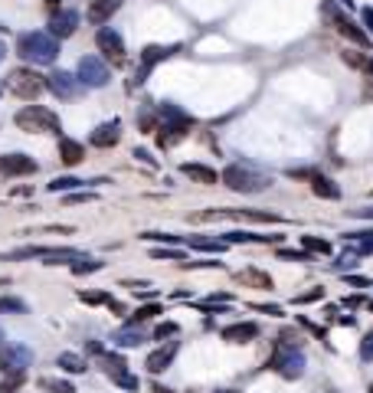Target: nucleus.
<instances>
[{"label": "nucleus", "instance_id": "obj_1", "mask_svg": "<svg viewBox=\"0 0 373 393\" xmlns=\"http://www.w3.org/2000/svg\"><path fill=\"white\" fill-rule=\"evenodd\" d=\"M16 53L27 62H33V66H49V62L60 56V40H56L53 33H43V30L23 33V36L16 40Z\"/></svg>", "mask_w": 373, "mask_h": 393}, {"label": "nucleus", "instance_id": "obj_2", "mask_svg": "<svg viewBox=\"0 0 373 393\" xmlns=\"http://www.w3.org/2000/svg\"><path fill=\"white\" fill-rule=\"evenodd\" d=\"M220 181H223L229 190H236V194H262V190L272 187L269 174H262V170H255V167H249V164H229Z\"/></svg>", "mask_w": 373, "mask_h": 393}, {"label": "nucleus", "instance_id": "obj_3", "mask_svg": "<svg viewBox=\"0 0 373 393\" xmlns=\"http://www.w3.org/2000/svg\"><path fill=\"white\" fill-rule=\"evenodd\" d=\"M16 128L20 131H30V135H60L62 125H60V115L49 112L43 105H27L16 112Z\"/></svg>", "mask_w": 373, "mask_h": 393}, {"label": "nucleus", "instance_id": "obj_4", "mask_svg": "<svg viewBox=\"0 0 373 393\" xmlns=\"http://www.w3.org/2000/svg\"><path fill=\"white\" fill-rule=\"evenodd\" d=\"M321 16H324V20H328V23H331V27H334L337 33H344V36H347L350 43H357V46H370V36H367V33L360 30L357 23H354L350 16L344 14V10L337 7V3H334V0H321Z\"/></svg>", "mask_w": 373, "mask_h": 393}, {"label": "nucleus", "instance_id": "obj_5", "mask_svg": "<svg viewBox=\"0 0 373 393\" xmlns=\"http://www.w3.org/2000/svg\"><path fill=\"white\" fill-rule=\"evenodd\" d=\"M7 89L14 92L16 99H27V102H33L40 92L46 89V79L40 76V73H33V69H14L10 76H7V82H3Z\"/></svg>", "mask_w": 373, "mask_h": 393}, {"label": "nucleus", "instance_id": "obj_6", "mask_svg": "<svg viewBox=\"0 0 373 393\" xmlns=\"http://www.w3.org/2000/svg\"><path fill=\"white\" fill-rule=\"evenodd\" d=\"M272 370H279L285 380H298L305 374V354L295 351L292 344H282V348L275 351V357L269 361Z\"/></svg>", "mask_w": 373, "mask_h": 393}, {"label": "nucleus", "instance_id": "obj_7", "mask_svg": "<svg viewBox=\"0 0 373 393\" xmlns=\"http://www.w3.org/2000/svg\"><path fill=\"white\" fill-rule=\"evenodd\" d=\"M33 364V351L27 344H7L0 341V370L3 374H23Z\"/></svg>", "mask_w": 373, "mask_h": 393}, {"label": "nucleus", "instance_id": "obj_8", "mask_svg": "<svg viewBox=\"0 0 373 393\" xmlns=\"http://www.w3.org/2000/svg\"><path fill=\"white\" fill-rule=\"evenodd\" d=\"M75 79H79L86 89H102L105 82H108V66H105L99 56H82Z\"/></svg>", "mask_w": 373, "mask_h": 393}, {"label": "nucleus", "instance_id": "obj_9", "mask_svg": "<svg viewBox=\"0 0 373 393\" xmlns=\"http://www.w3.org/2000/svg\"><path fill=\"white\" fill-rule=\"evenodd\" d=\"M46 89L53 92V95H60V99H75V95L82 92V82H79L73 73L56 69V73H49V76H46Z\"/></svg>", "mask_w": 373, "mask_h": 393}, {"label": "nucleus", "instance_id": "obj_10", "mask_svg": "<svg viewBox=\"0 0 373 393\" xmlns=\"http://www.w3.org/2000/svg\"><path fill=\"white\" fill-rule=\"evenodd\" d=\"M0 174H3V177H27V174H36V161L27 157V154H3V157H0Z\"/></svg>", "mask_w": 373, "mask_h": 393}, {"label": "nucleus", "instance_id": "obj_11", "mask_svg": "<svg viewBox=\"0 0 373 393\" xmlns=\"http://www.w3.org/2000/svg\"><path fill=\"white\" fill-rule=\"evenodd\" d=\"M180 46H144V53H141V69L135 73L138 82H144V76H148L151 69L157 66L161 60H167V56H174Z\"/></svg>", "mask_w": 373, "mask_h": 393}, {"label": "nucleus", "instance_id": "obj_12", "mask_svg": "<svg viewBox=\"0 0 373 393\" xmlns=\"http://www.w3.org/2000/svg\"><path fill=\"white\" fill-rule=\"evenodd\" d=\"M79 30V14L75 10H56V14L49 16V33L56 36V40H66V36H73Z\"/></svg>", "mask_w": 373, "mask_h": 393}, {"label": "nucleus", "instance_id": "obj_13", "mask_svg": "<svg viewBox=\"0 0 373 393\" xmlns=\"http://www.w3.org/2000/svg\"><path fill=\"white\" fill-rule=\"evenodd\" d=\"M95 46L102 49L105 56H112V60H125V40H121V33H115L112 27H102V30H99Z\"/></svg>", "mask_w": 373, "mask_h": 393}, {"label": "nucleus", "instance_id": "obj_14", "mask_svg": "<svg viewBox=\"0 0 373 393\" xmlns=\"http://www.w3.org/2000/svg\"><path fill=\"white\" fill-rule=\"evenodd\" d=\"M118 138H121V121L112 118V121H105V125H99L89 141L95 148H112V144H118Z\"/></svg>", "mask_w": 373, "mask_h": 393}, {"label": "nucleus", "instance_id": "obj_15", "mask_svg": "<svg viewBox=\"0 0 373 393\" xmlns=\"http://www.w3.org/2000/svg\"><path fill=\"white\" fill-rule=\"evenodd\" d=\"M161 118L167 121V128H174V131H183V135L194 128V118H190L187 112H180L177 105H170V102H164V105H161Z\"/></svg>", "mask_w": 373, "mask_h": 393}, {"label": "nucleus", "instance_id": "obj_16", "mask_svg": "<svg viewBox=\"0 0 373 393\" xmlns=\"http://www.w3.org/2000/svg\"><path fill=\"white\" fill-rule=\"evenodd\" d=\"M174 354H177V341H167L164 348H157L154 354H148V361H144V367H148L151 374H161V370H167V367H170V361H174Z\"/></svg>", "mask_w": 373, "mask_h": 393}, {"label": "nucleus", "instance_id": "obj_17", "mask_svg": "<svg viewBox=\"0 0 373 393\" xmlns=\"http://www.w3.org/2000/svg\"><path fill=\"white\" fill-rule=\"evenodd\" d=\"M253 338H259V328H255L253 321H242V325L223 328V341H229V344H249Z\"/></svg>", "mask_w": 373, "mask_h": 393}, {"label": "nucleus", "instance_id": "obj_18", "mask_svg": "<svg viewBox=\"0 0 373 393\" xmlns=\"http://www.w3.org/2000/svg\"><path fill=\"white\" fill-rule=\"evenodd\" d=\"M118 7H121V0H92L89 14H86V16H89L92 23H99V27H102V23L112 20V14H115Z\"/></svg>", "mask_w": 373, "mask_h": 393}, {"label": "nucleus", "instance_id": "obj_19", "mask_svg": "<svg viewBox=\"0 0 373 393\" xmlns=\"http://www.w3.org/2000/svg\"><path fill=\"white\" fill-rule=\"evenodd\" d=\"M148 341V334L141 331L138 325H128V328H121V331L112 334V344H118V348H138V344H144Z\"/></svg>", "mask_w": 373, "mask_h": 393}, {"label": "nucleus", "instance_id": "obj_20", "mask_svg": "<svg viewBox=\"0 0 373 393\" xmlns=\"http://www.w3.org/2000/svg\"><path fill=\"white\" fill-rule=\"evenodd\" d=\"M226 246H236V242H262V246H275V242H282V236H259V233H246V229H233V233H226L223 236Z\"/></svg>", "mask_w": 373, "mask_h": 393}, {"label": "nucleus", "instance_id": "obj_21", "mask_svg": "<svg viewBox=\"0 0 373 393\" xmlns=\"http://www.w3.org/2000/svg\"><path fill=\"white\" fill-rule=\"evenodd\" d=\"M180 170H183V174H187L194 183H207V187H213V183L220 181V174H216L213 167H207V164H183Z\"/></svg>", "mask_w": 373, "mask_h": 393}, {"label": "nucleus", "instance_id": "obj_22", "mask_svg": "<svg viewBox=\"0 0 373 393\" xmlns=\"http://www.w3.org/2000/svg\"><path fill=\"white\" fill-rule=\"evenodd\" d=\"M86 157V148L73 141V138H60V161L62 164H79Z\"/></svg>", "mask_w": 373, "mask_h": 393}, {"label": "nucleus", "instance_id": "obj_23", "mask_svg": "<svg viewBox=\"0 0 373 393\" xmlns=\"http://www.w3.org/2000/svg\"><path fill=\"white\" fill-rule=\"evenodd\" d=\"M236 279L242 282V286L272 288V275H269V272H259V269H242V272H236Z\"/></svg>", "mask_w": 373, "mask_h": 393}, {"label": "nucleus", "instance_id": "obj_24", "mask_svg": "<svg viewBox=\"0 0 373 393\" xmlns=\"http://www.w3.org/2000/svg\"><path fill=\"white\" fill-rule=\"evenodd\" d=\"M56 364H60L62 370H69V374H86V367H89V361L73 354V351H62L60 357H56Z\"/></svg>", "mask_w": 373, "mask_h": 393}, {"label": "nucleus", "instance_id": "obj_25", "mask_svg": "<svg viewBox=\"0 0 373 393\" xmlns=\"http://www.w3.org/2000/svg\"><path fill=\"white\" fill-rule=\"evenodd\" d=\"M311 190H314V196H324V200H337L341 196V187L331 181V177H311Z\"/></svg>", "mask_w": 373, "mask_h": 393}, {"label": "nucleus", "instance_id": "obj_26", "mask_svg": "<svg viewBox=\"0 0 373 393\" xmlns=\"http://www.w3.org/2000/svg\"><path fill=\"white\" fill-rule=\"evenodd\" d=\"M99 361H102V367H105V374H108V377L115 380V377H121V374H125V367H128V364H125V357H121V354H99Z\"/></svg>", "mask_w": 373, "mask_h": 393}, {"label": "nucleus", "instance_id": "obj_27", "mask_svg": "<svg viewBox=\"0 0 373 393\" xmlns=\"http://www.w3.org/2000/svg\"><path fill=\"white\" fill-rule=\"evenodd\" d=\"M226 216H242V220H255V223H282V216L266 210H226Z\"/></svg>", "mask_w": 373, "mask_h": 393}, {"label": "nucleus", "instance_id": "obj_28", "mask_svg": "<svg viewBox=\"0 0 373 393\" xmlns=\"http://www.w3.org/2000/svg\"><path fill=\"white\" fill-rule=\"evenodd\" d=\"M86 181H79V177H53V181L46 183V190L49 194H66V190H75V187H82Z\"/></svg>", "mask_w": 373, "mask_h": 393}, {"label": "nucleus", "instance_id": "obj_29", "mask_svg": "<svg viewBox=\"0 0 373 393\" xmlns=\"http://www.w3.org/2000/svg\"><path fill=\"white\" fill-rule=\"evenodd\" d=\"M190 246H194V249H203V253H223L226 249V242L213 240V236H190Z\"/></svg>", "mask_w": 373, "mask_h": 393}, {"label": "nucleus", "instance_id": "obj_30", "mask_svg": "<svg viewBox=\"0 0 373 393\" xmlns=\"http://www.w3.org/2000/svg\"><path fill=\"white\" fill-rule=\"evenodd\" d=\"M40 390H46V393H75V387H73V383H66V380L43 377V380H40Z\"/></svg>", "mask_w": 373, "mask_h": 393}, {"label": "nucleus", "instance_id": "obj_31", "mask_svg": "<svg viewBox=\"0 0 373 393\" xmlns=\"http://www.w3.org/2000/svg\"><path fill=\"white\" fill-rule=\"evenodd\" d=\"M301 246L308 253H318V256H328L331 253V242L328 240H318V236H301Z\"/></svg>", "mask_w": 373, "mask_h": 393}, {"label": "nucleus", "instance_id": "obj_32", "mask_svg": "<svg viewBox=\"0 0 373 393\" xmlns=\"http://www.w3.org/2000/svg\"><path fill=\"white\" fill-rule=\"evenodd\" d=\"M99 269H102V262H99V259H86V256H79V259L73 262V272H75V275L99 272Z\"/></svg>", "mask_w": 373, "mask_h": 393}, {"label": "nucleus", "instance_id": "obj_33", "mask_svg": "<svg viewBox=\"0 0 373 393\" xmlns=\"http://www.w3.org/2000/svg\"><path fill=\"white\" fill-rule=\"evenodd\" d=\"M151 256H154V259H174V262H180V259H183V253H180V249H174V246H157V249H151Z\"/></svg>", "mask_w": 373, "mask_h": 393}, {"label": "nucleus", "instance_id": "obj_34", "mask_svg": "<svg viewBox=\"0 0 373 393\" xmlns=\"http://www.w3.org/2000/svg\"><path fill=\"white\" fill-rule=\"evenodd\" d=\"M3 312L23 315V312H27V302H20V299H0V315H3Z\"/></svg>", "mask_w": 373, "mask_h": 393}, {"label": "nucleus", "instance_id": "obj_35", "mask_svg": "<svg viewBox=\"0 0 373 393\" xmlns=\"http://www.w3.org/2000/svg\"><path fill=\"white\" fill-rule=\"evenodd\" d=\"M141 240H148V242H164V246H177L180 236H174V233H144Z\"/></svg>", "mask_w": 373, "mask_h": 393}, {"label": "nucleus", "instance_id": "obj_36", "mask_svg": "<svg viewBox=\"0 0 373 393\" xmlns=\"http://www.w3.org/2000/svg\"><path fill=\"white\" fill-rule=\"evenodd\" d=\"M112 295H105V292H79V302L86 305H108Z\"/></svg>", "mask_w": 373, "mask_h": 393}, {"label": "nucleus", "instance_id": "obj_37", "mask_svg": "<svg viewBox=\"0 0 373 393\" xmlns=\"http://www.w3.org/2000/svg\"><path fill=\"white\" fill-rule=\"evenodd\" d=\"M154 315H161V308L157 305H144V308H138L135 315H131V325H141V321H148Z\"/></svg>", "mask_w": 373, "mask_h": 393}, {"label": "nucleus", "instance_id": "obj_38", "mask_svg": "<svg viewBox=\"0 0 373 393\" xmlns=\"http://www.w3.org/2000/svg\"><path fill=\"white\" fill-rule=\"evenodd\" d=\"M360 361H373V331L363 334V341H360Z\"/></svg>", "mask_w": 373, "mask_h": 393}, {"label": "nucleus", "instance_id": "obj_39", "mask_svg": "<svg viewBox=\"0 0 373 393\" xmlns=\"http://www.w3.org/2000/svg\"><path fill=\"white\" fill-rule=\"evenodd\" d=\"M321 299H324V288H311V292H301V295H295V305L321 302Z\"/></svg>", "mask_w": 373, "mask_h": 393}, {"label": "nucleus", "instance_id": "obj_40", "mask_svg": "<svg viewBox=\"0 0 373 393\" xmlns=\"http://www.w3.org/2000/svg\"><path fill=\"white\" fill-rule=\"evenodd\" d=\"M20 383H23V374H7V380L0 383V393H14Z\"/></svg>", "mask_w": 373, "mask_h": 393}, {"label": "nucleus", "instance_id": "obj_41", "mask_svg": "<svg viewBox=\"0 0 373 393\" xmlns=\"http://www.w3.org/2000/svg\"><path fill=\"white\" fill-rule=\"evenodd\" d=\"M183 269H223V262H213V259H200V262H180Z\"/></svg>", "mask_w": 373, "mask_h": 393}, {"label": "nucleus", "instance_id": "obj_42", "mask_svg": "<svg viewBox=\"0 0 373 393\" xmlns=\"http://www.w3.org/2000/svg\"><path fill=\"white\" fill-rule=\"evenodd\" d=\"M174 334H177V325H174V321H164V325H157L154 338H157V341H164V338H174Z\"/></svg>", "mask_w": 373, "mask_h": 393}, {"label": "nucleus", "instance_id": "obj_43", "mask_svg": "<svg viewBox=\"0 0 373 393\" xmlns=\"http://www.w3.org/2000/svg\"><path fill=\"white\" fill-rule=\"evenodd\" d=\"M115 383H118V387H125V390H138V387H141V383H138V377H135V374H128V370H125L121 377H115Z\"/></svg>", "mask_w": 373, "mask_h": 393}, {"label": "nucleus", "instance_id": "obj_44", "mask_svg": "<svg viewBox=\"0 0 373 393\" xmlns=\"http://www.w3.org/2000/svg\"><path fill=\"white\" fill-rule=\"evenodd\" d=\"M279 259H288V262H308V253H295V249H279Z\"/></svg>", "mask_w": 373, "mask_h": 393}, {"label": "nucleus", "instance_id": "obj_45", "mask_svg": "<svg viewBox=\"0 0 373 393\" xmlns=\"http://www.w3.org/2000/svg\"><path fill=\"white\" fill-rule=\"evenodd\" d=\"M354 266H357V253H354V249L337 259V269H354Z\"/></svg>", "mask_w": 373, "mask_h": 393}, {"label": "nucleus", "instance_id": "obj_46", "mask_svg": "<svg viewBox=\"0 0 373 393\" xmlns=\"http://www.w3.org/2000/svg\"><path fill=\"white\" fill-rule=\"evenodd\" d=\"M298 325H301V328H308L314 338H324V334H328L324 328H321V325H314V321H308V318H298Z\"/></svg>", "mask_w": 373, "mask_h": 393}, {"label": "nucleus", "instance_id": "obj_47", "mask_svg": "<svg viewBox=\"0 0 373 393\" xmlns=\"http://www.w3.org/2000/svg\"><path fill=\"white\" fill-rule=\"evenodd\" d=\"M135 157L141 161V164H148V167H157V161L151 157V151H144V148H135Z\"/></svg>", "mask_w": 373, "mask_h": 393}, {"label": "nucleus", "instance_id": "obj_48", "mask_svg": "<svg viewBox=\"0 0 373 393\" xmlns=\"http://www.w3.org/2000/svg\"><path fill=\"white\" fill-rule=\"evenodd\" d=\"M344 62H350V66H357V69H363V66H367V60H363V56H357V53H344Z\"/></svg>", "mask_w": 373, "mask_h": 393}, {"label": "nucleus", "instance_id": "obj_49", "mask_svg": "<svg viewBox=\"0 0 373 393\" xmlns=\"http://www.w3.org/2000/svg\"><path fill=\"white\" fill-rule=\"evenodd\" d=\"M92 200H95V194H92V190H86V194H73V196H69V203H92Z\"/></svg>", "mask_w": 373, "mask_h": 393}, {"label": "nucleus", "instance_id": "obj_50", "mask_svg": "<svg viewBox=\"0 0 373 393\" xmlns=\"http://www.w3.org/2000/svg\"><path fill=\"white\" fill-rule=\"evenodd\" d=\"M255 312H262V315H282V308L279 305H253Z\"/></svg>", "mask_w": 373, "mask_h": 393}, {"label": "nucleus", "instance_id": "obj_51", "mask_svg": "<svg viewBox=\"0 0 373 393\" xmlns=\"http://www.w3.org/2000/svg\"><path fill=\"white\" fill-rule=\"evenodd\" d=\"M360 16H363V23H367V30H370V36H373V7H363Z\"/></svg>", "mask_w": 373, "mask_h": 393}, {"label": "nucleus", "instance_id": "obj_52", "mask_svg": "<svg viewBox=\"0 0 373 393\" xmlns=\"http://www.w3.org/2000/svg\"><path fill=\"white\" fill-rule=\"evenodd\" d=\"M347 282H350V286H360V288H363V286H370V282H367V279H360V275H350Z\"/></svg>", "mask_w": 373, "mask_h": 393}, {"label": "nucleus", "instance_id": "obj_53", "mask_svg": "<svg viewBox=\"0 0 373 393\" xmlns=\"http://www.w3.org/2000/svg\"><path fill=\"white\" fill-rule=\"evenodd\" d=\"M89 351H92V354H102V344H99V341H89Z\"/></svg>", "mask_w": 373, "mask_h": 393}, {"label": "nucleus", "instance_id": "obj_54", "mask_svg": "<svg viewBox=\"0 0 373 393\" xmlns=\"http://www.w3.org/2000/svg\"><path fill=\"white\" fill-rule=\"evenodd\" d=\"M357 216H363V220H373V207H367V210H357Z\"/></svg>", "mask_w": 373, "mask_h": 393}, {"label": "nucleus", "instance_id": "obj_55", "mask_svg": "<svg viewBox=\"0 0 373 393\" xmlns=\"http://www.w3.org/2000/svg\"><path fill=\"white\" fill-rule=\"evenodd\" d=\"M154 393H174V390H167V387H161V383H154Z\"/></svg>", "mask_w": 373, "mask_h": 393}, {"label": "nucleus", "instance_id": "obj_56", "mask_svg": "<svg viewBox=\"0 0 373 393\" xmlns=\"http://www.w3.org/2000/svg\"><path fill=\"white\" fill-rule=\"evenodd\" d=\"M3 56H7V46H3V40H0V62H3Z\"/></svg>", "mask_w": 373, "mask_h": 393}, {"label": "nucleus", "instance_id": "obj_57", "mask_svg": "<svg viewBox=\"0 0 373 393\" xmlns=\"http://www.w3.org/2000/svg\"><path fill=\"white\" fill-rule=\"evenodd\" d=\"M363 69H367V73L373 76V60H367V66H363Z\"/></svg>", "mask_w": 373, "mask_h": 393}, {"label": "nucleus", "instance_id": "obj_58", "mask_svg": "<svg viewBox=\"0 0 373 393\" xmlns=\"http://www.w3.org/2000/svg\"><path fill=\"white\" fill-rule=\"evenodd\" d=\"M367 308H370V312H373V302H367Z\"/></svg>", "mask_w": 373, "mask_h": 393}, {"label": "nucleus", "instance_id": "obj_59", "mask_svg": "<svg viewBox=\"0 0 373 393\" xmlns=\"http://www.w3.org/2000/svg\"><path fill=\"white\" fill-rule=\"evenodd\" d=\"M370 393H373V383H370Z\"/></svg>", "mask_w": 373, "mask_h": 393}, {"label": "nucleus", "instance_id": "obj_60", "mask_svg": "<svg viewBox=\"0 0 373 393\" xmlns=\"http://www.w3.org/2000/svg\"><path fill=\"white\" fill-rule=\"evenodd\" d=\"M0 89H3V86H0Z\"/></svg>", "mask_w": 373, "mask_h": 393}, {"label": "nucleus", "instance_id": "obj_61", "mask_svg": "<svg viewBox=\"0 0 373 393\" xmlns=\"http://www.w3.org/2000/svg\"><path fill=\"white\" fill-rule=\"evenodd\" d=\"M0 338H3V334H0Z\"/></svg>", "mask_w": 373, "mask_h": 393}]
</instances>
